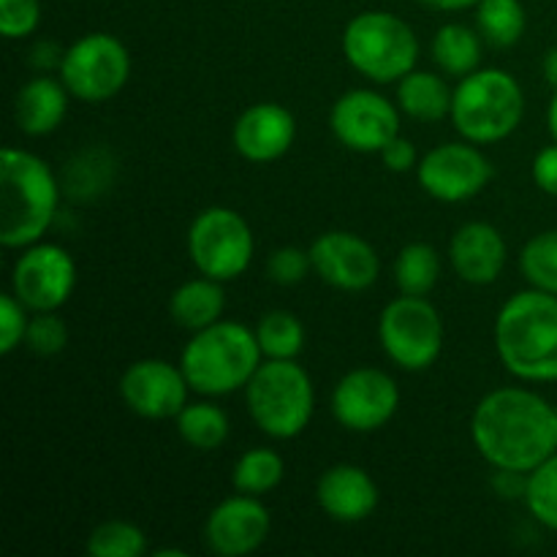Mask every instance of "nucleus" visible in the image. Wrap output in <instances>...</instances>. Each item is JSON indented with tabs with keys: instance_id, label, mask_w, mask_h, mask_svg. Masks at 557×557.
I'll use <instances>...</instances> for the list:
<instances>
[{
	"instance_id": "obj_19",
	"label": "nucleus",
	"mask_w": 557,
	"mask_h": 557,
	"mask_svg": "<svg viewBox=\"0 0 557 557\" xmlns=\"http://www.w3.org/2000/svg\"><path fill=\"white\" fill-rule=\"evenodd\" d=\"M379 484L364 468L351 462H337L326 468L315 484V504L330 520L343 525H357L379 509Z\"/></svg>"
},
{
	"instance_id": "obj_24",
	"label": "nucleus",
	"mask_w": 557,
	"mask_h": 557,
	"mask_svg": "<svg viewBox=\"0 0 557 557\" xmlns=\"http://www.w3.org/2000/svg\"><path fill=\"white\" fill-rule=\"evenodd\" d=\"M482 33L473 27L460 25V22H449V25L438 27L433 36L430 52H433L435 65L444 71L446 76L462 79L471 71L482 69Z\"/></svg>"
},
{
	"instance_id": "obj_7",
	"label": "nucleus",
	"mask_w": 557,
	"mask_h": 557,
	"mask_svg": "<svg viewBox=\"0 0 557 557\" xmlns=\"http://www.w3.org/2000/svg\"><path fill=\"white\" fill-rule=\"evenodd\" d=\"M343 54L364 79L389 85L417 69L419 38L406 20L389 11H362L343 30Z\"/></svg>"
},
{
	"instance_id": "obj_22",
	"label": "nucleus",
	"mask_w": 557,
	"mask_h": 557,
	"mask_svg": "<svg viewBox=\"0 0 557 557\" xmlns=\"http://www.w3.org/2000/svg\"><path fill=\"white\" fill-rule=\"evenodd\" d=\"M223 310H226L223 283L207 275L180 283L169 297V315L174 319V324L188 332H199L221 321Z\"/></svg>"
},
{
	"instance_id": "obj_25",
	"label": "nucleus",
	"mask_w": 557,
	"mask_h": 557,
	"mask_svg": "<svg viewBox=\"0 0 557 557\" xmlns=\"http://www.w3.org/2000/svg\"><path fill=\"white\" fill-rule=\"evenodd\" d=\"M174 424H177L180 438H183L190 449L199 451L218 449V446L226 444L228 433H232L228 413L212 400L188 403V406L174 417Z\"/></svg>"
},
{
	"instance_id": "obj_38",
	"label": "nucleus",
	"mask_w": 557,
	"mask_h": 557,
	"mask_svg": "<svg viewBox=\"0 0 557 557\" xmlns=\"http://www.w3.org/2000/svg\"><path fill=\"white\" fill-rule=\"evenodd\" d=\"M379 156H381V161H384V166L389 169V172H397V174H406V172H411V169L419 166L417 147H413L403 134L395 136V139H392L389 145L379 152Z\"/></svg>"
},
{
	"instance_id": "obj_14",
	"label": "nucleus",
	"mask_w": 557,
	"mask_h": 557,
	"mask_svg": "<svg viewBox=\"0 0 557 557\" xmlns=\"http://www.w3.org/2000/svg\"><path fill=\"white\" fill-rule=\"evenodd\" d=\"M330 128L351 152H381L400 136V107L381 92L357 87L332 103Z\"/></svg>"
},
{
	"instance_id": "obj_1",
	"label": "nucleus",
	"mask_w": 557,
	"mask_h": 557,
	"mask_svg": "<svg viewBox=\"0 0 557 557\" xmlns=\"http://www.w3.org/2000/svg\"><path fill=\"white\" fill-rule=\"evenodd\" d=\"M471 441L495 471L531 473L557 451V406L539 392L500 386L473 408Z\"/></svg>"
},
{
	"instance_id": "obj_18",
	"label": "nucleus",
	"mask_w": 557,
	"mask_h": 557,
	"mask_svg": "<svg viewBox=\"0 0 557 557\" xmlns=\"http://www.w3.org/2000/svg\"><path fill=\"white\" fill-rule=\"evenodd\" d=\"M297 139V120L283 103L261 101L245 109L232 128V145L245 161L272 163Z\"/></svg>"
},
{
	"instance_id": "obj_35",
	"label": "nucleus",
	"mask_w": 557,
	"mask_h": 557,
	"mask_svg": "<svg viewBox=\"0 0 557 557\" xmlns=\"http://www.w3.org/2000/svg\"><path fill=\"white\" fill-rule=\"evenodd\" d=\"M41 25V0H0V33L9 41L27 38Z\"/></svg>"
},
{
	"instance_id": "obj_28",
	"label": "nucleus",
	"mask_w": 557,
	"mask_h": 557,
	"mask_svg": "<svg viewBox=\"0 0 557 557\" xmlns=\"http://www.w3.org/2000/svg\"><path fill=\"white\" fill-rule=\"evenodd\" d=\"M528 25L522 0H482L476 5V27L487 44L498 49L515 47Z\"/></svg>"
},
{
	"instance_id": "obj_9",
	"label": "nucleus",
	"mask_w": 557,
	"mask_h": 557,
	"mask_svg": "<svg viewBox=\"0 0 557 557\" xmlns=\"http://www.w3.org/2000/svg\"><path fill=\"white\" fill-rule=\"evenodd\" d=\"M256 239L250 223L232 207H207L188 228V256L196 272L228 283L253 264Z\"/></svg>"
},
{
	"instance_id": "obj_36",
	"label": "nucleus",
	"mask_w": 557,
	"mask_h": 557,
	"mask_svg": "<svg viewBox=\"0 0 557 557\" xmlns=\"http://www.w3.org/2000/svg\"><path fill=\"white\" fill-rule=\"evenodd\" d=\"M27 308L14 297L3 294L0 297V354H14L16 348L25 346L27 335Z\"/></svg>"
},
{
	"instance_id": "obj_29",
	"label": "nucleus",
	"mask_w": 557,
	"mask_h": 557,
	"mask_svg": "<svg viewBox=\"0 0 557 557\" xmlns=\"http://www.w3.org/2000/svg\"><path fill=\"white\" fill-rule=\"evenodd\" d=\"M253 332L264 359H297L305 351V326L292 310H270Z\"/></svg>"
},
{
	"instance_id": "obj_3",
	"label": "nucleus",
	"mask_w": 557,
	"mask_h": 557,
	"mask_svg": "<svg viewBox=\"0 0 557 557\" xmlns=\"http://www.w3.org/2000/svg\"><path fill=\"white\" fill-rule=\"evenodd\" d=\"M60 183L49 163L22 147L0 158V243L22 250L44 239L58 218Z\"/></svg>"
},
{
	"instance_id": "obj_23",
	"label": "nucleus",
	"mask_w": 557,
	"mask_h": 557,
	"mask_svg": "<svg viewBox=\"0 0 557 557\" xmlns=\"http://www.w3.org/2000/svg\"><path fill=\"white\" fill-rule=\"evenodd\" d=\"M451 96L455 87L446 85L444 76L433 71L413 69L397 82V107L419 123H438L449 117Z\"/></svg>"
},
{
	"instance_id": "obj_2",
	"label": "nucleus",
	"mask_w": 557,
	"mask_h": 557,
	"mask_svg": "<svg viewBox=\"0 0 557 557\" xmlns=\"http://www.w3.org/2000/svg\"><path fill=\"white\" fill-rule=\"evenodd\" d=\"M495 351L515 379L528 384L557 381V294L517 292L495 315Z\"/></svg>"
},
{
	"instance_id": "obj_34",
	"label": "nucleus",
	"mask_w": 557,
	"mask_h": 557,
	"mask_svg": "<svg viewBox=\"0 0 557 557\" xmlns=\"http://www.w3.org/2000/svg\"><path fill=\"white\" fill-rule=\"evenodd\" d=\"M310 270H313L310 250L297 248V245H283V248L272 250L267 259V277L277 286H297L308 277Z\"/></svg>"
},
{
	"instance_id": "obj_37",
	"label": "nucleus",
	"mask_w": 557,
	"mask_h": 557,
	"mask_svg": "<svg viewBox=\"0 0 557 557\" xmlns=\"http://www.w3.org/2000/svg\"><path fill=\"white\" fill-rule=\"evenodd\" d=\"M531 174L533 183H536V188L542 190V194L555 196L557 199V141L549 147H542V150L536 152Z\"/></svg>"
},
{
	"instance_id": "obj_43",
	"label": "nucleus",
	"mask_w": 557,
	"mask_h": 557,
	"mask_svg": "<svg viewBox=\"0 0 557 557\" xmlns=\"http://www.w3.org/2000/svg\"><path fill=\"white\" fill-rule=\"evenodd\" d=\"M547 128H549V136H553V141H557V87H555L553 101H549V109H547Z\"/></svg>"
},
{
	"instance_id": "obj_13",
	"label": "nucleus",
	"mask_w": 557,
	"mask_h": 557,
	"mask_svg": "<svg viewBox=\"0 0 557 557\" xmlns=\"http://www.w3.org/2000/svg\"><path fill=\"white\" fill-rule=\"evenodd\" d=\"M332 417L348 433H375L395 419L400 386L379 368L348 370L332 389Z\"/></svg>"
},
{
	"instance_id": "obj_32",
	"label": "nucleus",
	"mask_w": 557,
	"mask_h": 557,
	"mask_svg": "<svg viewBox=\"0 0 557 557\" xmlns=\"http://www.w3.org/2000/svg\"><path fill=\"white\" fill-rule=\"evenodd\" d=\"M525 506L539 525L557 533V451L528 473Z\"/></svg>"
},
{
	"instance_id": "obj_6",
	"label": "nucleus",
	"mask_w": 557,
	"mask_h": 557,
	"mask_svg": "<svg viewBox=\"0 0 557 557\" xmlns=\"http://www.w3.org/2000/svg\"><path fill=\"white\" fill-rule=\"evenodd\" d=\"M245 403L261 433L275 441H292L313 419V379L297 359H264L245 386Z\"/></svg>"
},
{
	"instance_id": "obj_40",
	"label": "nucleus",
	"mask_w": 557,
	"mask_h": 557,
	"mask_svg": "<svg viewBox=\"0 0 557 557\" xmlns=\"http://www.w3.org/2000/svg\"><path fill=\"white\" fill-rule=\"evenodd\" d=\"M63 52L65 49H58L54 44H49V41L36 44L30 52L33 65H36V69H52V65H58L60 69V63H63Z\"/></svg>"
},
{
	"instance_id": "obj_27",
	"label": "nucleus",
	"mask_w": 557,
	"mask_h": 557,
	"mask_svg": "<svg viewBox=\"0 0 557 557\" xmlns=\"http://www.w3.org/2000/svg\"><path fill=\"white\" fill-rule=\"evenodd\" d=\"M283 476H286V462H283V457L275 449L256 446V449H248L245 455H239V460L234 462L232 484L237 493L261 498V495L281 487Z\"/></svg>"
},
{
	"instance_id": "obj_8",
	"label": "nucleus",
	"mask_w": 557,
	"mask_h": 557,
	"mask_svg": "<svg viewBox=\"0 0 557 557\" xmlns=\"http://www.w3.org/2000/svg\"><path fill=\"white\" fill-rule=\"evenodd\" d=\"M379 343L400 370H430L444 351V321L438 308L428 297L400 294L381 310Z\"/></svg>"
},
{
	"instance_id": "obj_11",
	"label": "nucleus",
	"mask_w": 557,
	"mask_h": 557,
	"mask_svg": "<svg viewBox=\"0 0 557 557\" xmlns=\"http://www.w3.org/2000/svg\"><path fill=\"white\" fill-rule=\"evenodd\" d=\"M76 286V261L54 243H33L22 248L11 270V294L30 313L60 310Z\"/></svg>"
},
{
	"instance_id": "obj_41",
	"label": "nucleus",
	"mask_w": 557,
	"mask_h": 557,
	"mask_svg": "<svg viewBox=\"0 0 557 557\" xmlns=\"http://www.w3.org/2000/svg\"><path fill=\"white\" fill-rule=\"evenodd\" d=\"M422 5H428V9L433 11H462V9H473V5H479L482 0H419Z\"/></svg>"
},
{
	"instance_id": "obj_15",
	"label": "nucleus",
	"mask_w": 557,
	"mask_h": 557,
	"mask_svg": "<svg viewBox=\"0 0 557 557\" xmlns=\"http://www.w3.org/2000/svg\"><path fill=\"white\" fill-rule=\"evenodd\" d=\"M308 250L315 275L337 292H368L381 275V259L375 248L354 232L332 228L315 237Z\"/></svg>"
},
{
	"instance_id": "obj_10",
	"label": "nucleus",
	"mask_w": 557,
	"mask_h": 557,
	"mask_svg": "<svg viewBox=\"0 0 557 557\" xmlns=\"http://www.w3.org/2000/svg\"><path fill=\"white\" fill-rule=\"evenodd\" d=\"M58 71L71 98L103 103L128 85L131 52L112 33H87L65 49Z\"/></svg>"
},
{
	"instance_id": "obj_12",
	"label": "nucleus",
	"mask_w": 557,
	"mask_h": 557,
	"mask_svg": "<svg viewBox=\"0 0 557 557\" xmlns=\"http://www.w3.org/2000/svg\"><path fill=\"white\" fill-rule=\"evenodd\" d=\"M417 180L430 199L460 205L487 188L493 163L473 141H444L419 158Z\"/></svg>"
},
{
	"instance_id": "obj_31",
	"label": "nucleus",
	"mask_w": 557,
	"mask_h": 557,
	"mask_svg": "<svg viewBox=\"0 0 557 557\" xmlns=\"http://www.w3.org/2000/svg\"><path fill=\"white\" fill-rule=\"evenodd\" d=\"M87 553L92 557H141L147 553V536L134 522L109 520L90 533Z\"/></svg>"
},
{
	"instance_id": "obj_17",
	"label": "nucleus",
	"mask_w": 557,
	"mask_h": 557,
	"mask_svg": "<svg viewBox=\"0 0 557 557\" xmlns=\"http://www.w3.org/2000/svg\"><path fill=\"white\" fill-rule=\"evenodd\" d=\"M272 531L270 509L256 495L237 493L221 500L205 522V542L221 557H245L261 547Z\"/></svg>"
},
{
	"instance_id": "obj_21",
	"label": "nucleus",
	"mask_w": 557,
	"mask_h": 557,
	"mask_svg": "<svg viewBox=\"0 0 557 557\" xmlns=\"http://www.w3.org/2000/svg\"><path fill=\"white\" fill-rule=\"evenodd\" d=\"M69 87L54 76H36L25 82L14 98L16 128L27 136H47L60 128L69 112Z\"/></svg>"
},
{
	"instance_id": "obj_20",
	"label": "nucleus",
	"mask_w": 557,
	"mask_h": 557,
	"mask_svg": "<svg viewBox=\"0 0 557 557\" xmlns=\"http://www.w3.org/2000/svg\"><path fill=\"white\" fill-rule=\"evenodd\" d=\"M506 239L493 223L468 221L451 234L449 264L457 277L471 286H490L500 277L506 267Z\"/></svg>"
},
{
	"instance_id": "obj_4",
	"label": "nucleus",
	"mask_w": 557,
	"mask_h": 557,
	"mask_svg": "<svg viewBox=\"0 0 557 557\" xmlns=\"http://www.w3.org/2000/svg\"><path fill=\"white\" fill-rule=\"evenodd\" d=\"M264 362L256 332L239 321H215L194 332L180 354V368L190 389L205 397H223L245 389Z\"/></svg>"
},
{
	"instance_id": "obj_5",
	"label": "nucleus",
	"mask_w": 557,
	"mask_h": 557,
	"mask_svg": "<svg viewBox=\"0 0 557 557\" xmlns=\"http://www.w3.org/2000/svg\"><path fill=\"white\" fill-rule=\"evenodd\" d=\"M525 92L515 74L504 69H476L462 76L451 96V125L473 145H495L520 128Z\"/></svg>"
},
{
	"instance_id": "obj_39",
	"label": "nucleus",
	"mask_w": 557,
	"mask_h": 557,
	"mask_svg": "<svg viewBox=\"0 0 557 557\" xmlns=\"http://www.w3.org/2000/svg\"><path fill=\"white\" fill-rule=\"evenodd\" d=\"M493 490L506 500H525L528 490V473L520 471H495L493 473Z\"/></svg>"
},
{
	"instance_id": "obj_33",
	"label": "nucleus",
	"mask_w": 557,
	"mask_h": 557,
	"mask_svg": "<svg viewBox=\"0 0 557 557\" xmlns=\"http://www.w3.org/2000/svg\"><path fill=\"white\" fill-rule=\"evenodd\" d=\"M25 346L38 357H54L69 346V326L60 319L58 310L33 315L30 324H27Z\"/></svg>"
},
{
	"instance_id": "obj_42",
	"label": "nucleus",
	"mask_w": 557,
	"mask_h": 557,
	"mask_svg": "<svg viewBox=\"0 0 557 557\" xmlns=\"http://www.w3.org/2000/svg\"><path fill=\"white\" fill-rule=\"evenodd\" d=\"M544 76L553 87H557V47L549 49L547 58H544Z\"/></svg>"
},
{
	"instance_id": "obj_16",
	"label": "nucleus",
	"mask_w": 557,
	"mask_h": 557,
	"mask_svg": "<svg viewBox=\"0 0 557 557\" xmlns=\"http://www.w3.org/2000/svg\"><path fill=\"white\" fill-rule=\"evenodd\" d=\"M190 392L183 368L166 359H139L120 375V397L141 419H174Z\"/></svg>"
},
{
	"instance_id": "obj_26",
	"label": "nucleus",
	"mask_w": 557,
	"mask_h": 557,
	"mask_svg": "<svg viewBox=\"0 0 557 557\" xmlns=\"http://www.w3.org/2000/svg\"><path fill=\"white\" fill-rule=\"evenodd\" d=\"M392 272H395V283L400 294L428 297L441 277V256L433 245L408 243L397 253Z\"/></svg>"
},
{
	"instance_id": "obj_30",
	"label": "nucleus",
	"mask_w": 557,
	"mask_h": 557,
	"mask_svg": "<svg viewBox=\"0 0 557 557\" xmlns=\"http://www.w3.org/2000/svg\"><path fill=\"white\" fill-rule=\"evenodd\" d=\"M520 272L528 286L557 294V228L528 239L520 253Z\"/></svg>"
}]
</instances>
